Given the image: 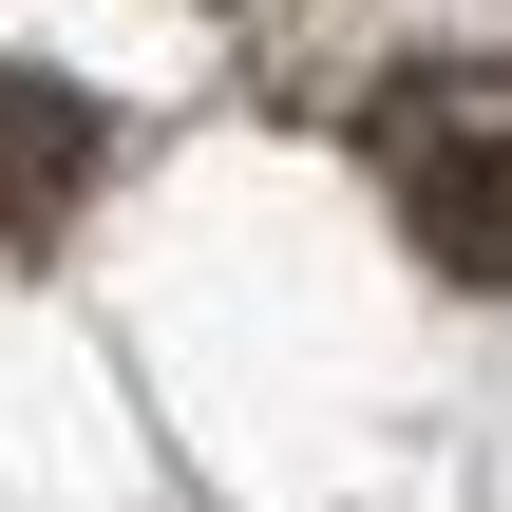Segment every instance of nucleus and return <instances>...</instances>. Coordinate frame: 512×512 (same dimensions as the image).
<instances>
[{
    "label": "nucleus",
    "instance_id": "nucleus-1",
    "mask_svg": "<svg viewBox=\"0 0 512 512\" xmlns=\"http://www.w3.org/2000/svg\"><path fill=\"white\" fill-rule=\"evenodd\" d=\"M380 171H399V228H418L456 285H512V114L399 95V114H380Z\"/></svg>",
    "mask_w": 512,
    "mask_h": 512
},
{
    "label": "nucleus",
    "instance_id": "nucleus-2",
    "mask_svg": "<svg viewBox=\"0 0 512 512\" xmlns=\"http://www.w3.org/2000/svg\"><path fill=\"white\" fill-rule=\"evenodd\" d=\"M76 190H95V95H57V76H0V247H38Z\"/></svg>",
    "mask_w": 512,
    "mask_h": 512
}]
</instances>
